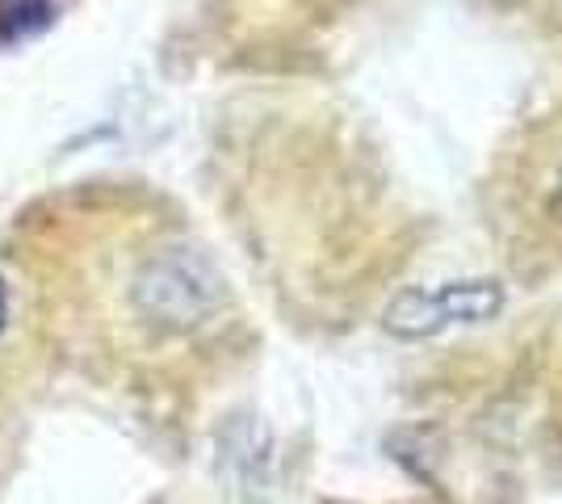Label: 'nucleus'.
<instances>
[{
    "instance_id": "1",
    "label": "nucleus",
    "mask_w": 562,
    "mask_h": 504,
    "mask_svg": "<svg viewBox=\"0 0 562 504\" xmlns=\"http://www.w3.org/2000/svg\"><path fill=\"white\" fill-rule=\"evenodd\" d=\"M223 312L227 282L193 244H160L126 273V315L151 340H186Z\"/></svg>"
},
{
    "instance_id": "2",
    "label": "nucleus",
    "mask_w": 562,
    "mask_h": 504,
    "mask_svg": "<svg viewBox=\"0 0 562 504\" xmlns=\"http://www.w3.org/2000/svg\"><path fill=\"white\" fill-rule=\"evenodd\" d=\"M504 307V287L492 278H470V282H441V287H412L403 290L386 307L382 324L386 333L403 340H424L453 328V324H479L492 320Z\"/></svg>"
},
{
    "instance_id": "3",
    "label": "nucleus",
    "mask_w": 562,
    "mask_h": 504,
    "mask_svg": "<svg viewBox=\"0 0 562 504\" xmlns=\"http://www.w3.org/2000/svg\"><path fill=\"white\" fill-rule=\"evenodd\" d=\"M50 4L55 0H0V34L18 38L30 34L50 18Z\"/></svg>"
},
{
    "instance_id": "4",
    "label": "nucleus",
    "mask_w": 562,
    "mask_h": 504,
    "mask_svg": "<svg viewBox=\"0 0 562 504\" xmlns=\"http://www.w3.org/2000/svg\"><path fill=\"white\" fill-rule=\"evenodd\" d=\"M0 324H4V282H0Z\"/></svg>"
}]
</instances>
